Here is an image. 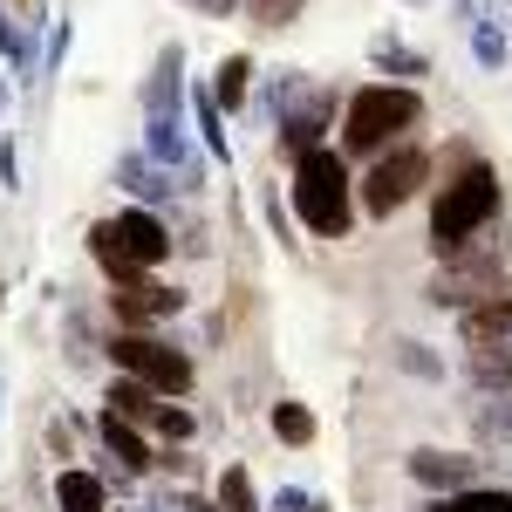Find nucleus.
Wrapping results in <instances>:
<instances>
[{"label": "nucleus", "instance_id": "nucleus-1", "mask_svg": "<svg viewBox=\"0 0 512 512\" xmlns=\"http://www.w3.org/2000/svg\"><path fill=\"white\" fill-rule=\"evenodd\" d=\"M499 171L485 158H458V171L437 185L431 198V253L437 260H451L458 246H472L485 226H499Z\"/></svg>", "mask_w": 512, "mask_h": 512}, {"label": "nucleus", "instance_id": "nucleus-2", "mask_svg": "<svg viewBox=\"0 0 512 512\" xmlns=\"http://www.w3.org/2000/svg\"><path fill=\"white\" fill-rule=\"evenodd\" d=\"M417 123H424V89L417 82H362V89H349V110H342V151L349 158H383L390 144H410Z\"/></svg>", "mask_w": 512, "mask_h": 512}, {"label": "nucleus", "instance_id": "nucleus-3", "mask_svg": "<svg viewBox=\"0 0 512 512\" xmlns=\"http://www.w3.org/2000/svg\"><path fill=\"white\" fill-rule=\"evenodd\" d=\"M355 178H349V158L335 144H321L308 158H294V219L308 226L315 239H349L355 226Z\"/></svg>", "mask_w": 512, "mask_h": 512}, {"label": "nucleus", "instance_id": "nucleus-4", "mask_svg": "<svg viewBox=\"0 0 512 512\" xmlns=\"http://www.w3.org/2000/svg\"><path fill=\"white\" fill-rule=\"evenodd\" d=\"M506 260H512V233H506V219H499V226H485L472 246H458L451 260H437L424 301H431V308H451V315H465V308H478V301L506 280Z\"/></svg>", "mask_w": 512, "mask_h": 512}, {"label": "nucleus", "instance_id": "nucleus-5", "mask_svg": "<svg viewBox=\"0 0 512 512\" xmlns=\"http://www.w3.org/2000/svg\"><path fill=\"white\" fill-rule=\"evenodd\" d=\"M110 362H117V376H137V383H151V390L171 396V403L192 390V355L158 342L151 328H117V335H110Z\"/></svg>", "mask_w": 512, "mask_h": 512}, {"label": "nucleus", "instance_id": "nucleus-6", "mask_svg": "<svg viewBox=\"0 0 512 512\" xmlns=\"http://www.w3.org/2000/svg\"><path fill=\"white\" fill-rule=\"evenodd\" d=\"M424 185H431V151H424V144H390L383 158L362 171L355 198H362L369 219H390V212H403Z\"/></svg>", "mask_w": 512, "mask_h": 512}, {"label": "nucleus", "instance_id": "nucleus-7", "mask_svg": "<svg viewBox=\"0 0 512 512\" xmlns=\"http://www.w3.org/2000/svg\"><path fill=\"white\" fill-rule=\"evenodd\" d=\"M335 110H349V96H342V89H328V82H315V89H308V96L274 123V130H280V151H287V158L321 151V144H328V130H335Z\"/></svg>", "mask_w": 512, "mask_h": 512}, {"label": "nucleus", "instance_id": "nucleus-8", "mask_svg": "<svg viewBox=\"0 0 512 512\" xmlns=\"http://www.w3.org/2000/svg\"><path fill=\"white\" fill-rule=\"evenodd\" d=\"M185 308V294L178 287H164V280H123V287H110V315H117V328H158V321H171Z\"/></svg>", "mask_w": 512, "mask_h": 512}, {"label": "nucleus", "instance_id": "nucleus-9", "mask_svg": "<svg viewBox=\"0 0 512 512\" xmlns=\"http://www.w3.org/2000/svg\"><path fill=\"white\" fill-rule=\"evenodd\" d=\"M110 233H117V246L137 260V267H144V274H151V267H164V260H171V246H178V239H171V226H164L151 205L117 212V219H110Z\"/></svg>", "mask_w": 512, "mask_h": 512}, {"label": "nucleus", "instance_id": "nucleus-10", "mask_svg": "<svg viewBox=\"0 0 512 512\" xmlns=\"http://www.w3.org/2000/svg\"><path fill=\"white\" fill-rule=\"evenodd\" d=\"M403 465H410V478H417L424 492H437V499H451V492H472L478 472H485V458H465V451H437V444L410 451Z\"/></svg>", "mask_w": 512, "mask_h": 512}, {"label": "nucleus", "instance_id": "nucleus-11", "mask_svg": "<svg viewBox=\"0 0 512 512\" xmlns=\"http://www.w3.org/2000/svg\"><path fill=\"white\" fill-rule=\"evenodd\" d=\"M144 123L151 117H185V48L178 41H164L158 62H151V76H144Z\"/></svg>", "mask_w": 512, "mask_h": 512}, {"label": "nucleus", "instance_id": "nucleus-12", "mask_svg": "<svg viewBox=\"0 0 512 512\" xmlns=\"http://www.w3.org/2000/svg\"><path fill=\"white\" fill-rule=\"evenodd\" d=\"M458 342L465 349H478V342H512V280H499L478 308L458 315Z\"/></svg>", "mask_w": 512, "mask_h": 512}, {"label": "nucleus", "instance_id": "nucleus-13", "mask_svg": "<svg viewBox=\"0 0 512 512\" xmlns=\"http://www.w3.org/2000/svg\"><path fill=\"white\" fill-rule=\"evenodd\" d=\"M96 437H103V451L117 458L123 472H151V465H158V451H151V444L137 437V424H130V417H117L110 403H103V417H96Z\"/></svg>", "mask_w": 512, "mask_h": 512}, {"label": "nucleus", "instance_id": "nucleus-14", "mask_svg": "<svg viewBox=\"0 0 512 512\" xmlns=\"http://www.w3.org/2000/svg\"><path fill=\"white\" fill-rule=\"evenodd\" d=\"M55 512H110V485L89 465H62L55 472Z\"/></svg>", "mask_w": 512, "mask_h": 512}, {"label": "nucleus", "instance_id": "nucleus-15", "mask_svg": "<svg viewBox=\"0 0 512 512\" xmlns=\"http://www.w3.org/2000/svg\"><path fill=\"white\" fill-rule=\"evenodd\" d=\"M465 383L478 396H512V342H478L465 355Z\"/></svg>", "mask_w": 512, "mask_h": 512}, {"label": "nucleus", "instance_id": "nucleus-16", "mask_svg": "<svg viewBox=\"0 0 512 512\" xmlns=\"http://www.w3.org/2000/svg\"><path fill=\"white\" fill-rule=\"evenodd\" d=\"M171 178H178V171L151 164L144 151H123V158H117V185H123L130 198H137V205H158V198H171V192H178Z\"/></svg>", "mask_w": 512, "mask_h": 512}, {"label": "nucleus", "instance_id": "nucleus-17", "mask_svg": "<svg viewBox=\"0 0 512 512\" xmlns=\"http://www.w3.org/2000/svg\"><path fill=\"white\" fill-rule=\"evenodd\" d=\"M369 69L376 76H396V82H424L431 76V55H417L403 35H369Z\"/></svg>", "mask_w": 512, "mask_h": 512}, {"label": "nucleus", "instance_id": "nucleus-18", "mask_svg": "<svg viewBox=\"0 0 512 512\" xmlns=\"http://www.w3.org/2000/svg\"><path fill=\"white\" fill-rule=\"evenodd\" d=\"M144 158L164 164V171H192V137H185V117H151V123H144Z\"/></svg>", "mask_w": 512, "mask_h": 512}, {"label": "nucleus", "instance_id": "nucleus-19", "mask_svg": "<svg viewBox=\"0 0 512 512\" xmlns=\"http://www.w3.org/2000/svg\"><path fill=\"white\" fill-rule=\"evenodd\" d=\"M103 403H110L117 417H130V424H158V410H164V403H171V396H158V390H151V383H137V376H117Z\"/></svg>", "mask_w": 512, "mask_h": 512}, {"label": "nucleus", "instance_id": "nucleus-20", "mask_svg": "<svg viewBox=\"0 0 512 512\" xmlns=\"http://www.w3.org/2000/svg\"><path fill=\"white\" fill-rule=\"evenodd\" d=\"M472 437H478V451H499V458H506L512 451V396H485V403H478Z\"/></svg>", "mask_w": 512, "mask_h": 512}, {"label": "nucleus", "instance_id": "nucleus-21", "mask_svg": "<svg viewBox=\"0 0 512 512\" xmlns=\"http://www.w3.org/2000/svg\"><path fill=\"white\" fill-rule=\"evenodd\" d=\"M89 260H96V267L110 274V287H123V280H144V267H137V260H130V253L117 246L110 219H96V226H89Z\"/></svg>", "mask_w": 512, "mask_h": 512}, {"label": "nucleus", "instance_id": "nucleus-22", "mask_svg": "<svg viewBox=\"0 0 512 512\" xmlns=\"http://www.w3.org/2000/svg\"><path fill=\"white\" fill-rule=\"evenodd\" d=\"M267 424H274V437L280 444H294V451H308V444H315V410H308V403H294V396H280L274 410H267Z\"/></svg>", "mask_w": 512, "mask_h": 512}, {"label": "nucleus", "instance_id": "nucleus-23", "mask_svg": "<svg viewBox=\"0 0 512 512\" xmlns=\"http://www.w3.org/2000/svg\"><path fill=\"white\" fill-rule=\"evenodd\" d=\"M212 96H219V110H226V117L246 110V96H253V55H226V62H219V76H212Z\"/></svg>", "mask_w": 512, "mask_h": 512}, {"label": "nucleus", "instance_id": "nucleus-24", "mask_svg": "<svg viewBox=\"0 0 512 512\" xmlns=\"http://www.w3.org/2000/svg\"><path fill=\"white\" fill-rule=\"evenodd\" d=\"M192 117H198V137H205V151L226 164V158H233V137H226V110H219V96H212V89H198V96H192Z\"/></svg>", "mask_w": 512, "mask_h": 512}, {"label": "nucleus", "instance_id": "nucleus-25", "mask_svg": "<svg viewBox=\"0 0 512 512\" xmlns=\"http://www.w3.org/2000/svg\"><path fill=\"white\" fill-rule=\"evenodd\" d=\"M0 55H7V69H14L21 82H41V76H35V35H28V28H21L7 7H0Z\"/></svg>", "mask_w": 512, "mask_h": 512}, {"label": "nucleus", "instance_id": "nucleus-26", "mask_svg": "<svg viewBox=\"0 0 512 512\" xmlns=\"http://www.w3.org/2000/svg\"><path fill=\"white\" fill-rule=\"evenodd\" d=\"M308 89H315V76H308V69H280V76H267V89H260V103H267V117H287V110H294V103H301V96H308Z\"/></svg>", "mask_w": 512, "mask_h": 512}, {"label": "nucleus", "instance_id": "nucleus-27", "mask_svg": "<svg viewBox=\"0 0 512 512\" xmlns=\"http://www.w3.org/2000/svg\"><path fill=\"white\" fill-rule=\"evenodd\" d=\"M212 506H219V512H260L253 472H246V465H226V472H219V492H212Z\"/></svg>", "mask_w": 512, "mask_h": 512}, {"label": "nucleus", "instance_id": "nucleus-28", "mask_svg": "<svg viewBox=\"0 0 512 512\" xmlns=\"http://www.w3.org/2000/svg\"><path fill=\"white\" fill-rule=\"evenodd\" d=\"M424 512H512V492H499V485H472V492H451V499H431Z\"/></svg>", "mask_w": 512, "mask_h": 512}, {"label": "nucleus", "instance_id": "nucleus-29", "mask_svg": "<svg viewBox=\"0 0 512 512\" xmlns=\"http://www.w3.org/2000/svg\"><path fill=\"white\" fill-rule=\"evenodd\" d=\"M390 362L403 369V376H424V383H444V355H431L424 342H410V335H403V342H390Z\"/></svg>", "mask_w": 512, "mask_h": 512}, {"label": "nucleus", "instance_id": "nucleus-30", "mask_svg": "<svg viewBox=\"0 0 512 512\" xmlns=\"http://www.w3.org/2000/svg\"><path fill=\"white\" fill-rule=\"evenodd\" d=\"M301 7H308V0H246L239 14H246L253 28H294V21H301Z\"/></svg>", "mask_w": 512, "mask_h": 512}, {"label": "nucleus", "instance_id": "nucleus-31", "mask_svg": "<svg viewBox=\"0 0 512 512\" xmlns=\"http://www.w3.org/2000/svg\"><path fill=\"white\" fill-rule=\"evenodd\" d=\"M472 55H478V69H506V28L478 21L472 28Z\"/></svg>", "mask_w": 512, "mask_h": 512}, {"label": "nucleus", "instance_id": "nucleus-32", "mask_svg": "<svg viewBox=\"0 0 512 512\" xmlns=\"http://www.w3.org/2000/svg\"><path fill=\"white\" fill-rule=\"evenodd\" d=\"M151 431H158V437H171V444H185V437H192L198 424H192V410H178V403H164V410H158V424H151Z\"/></svg>", "mask_w": 512, "mask_h": 512}, {"label": "nucleus", "instance_id": "nucleus-33", "mask_svg": "<svg viewBox=\"0 0 512 512\" xmlns=\"http://www.w3.org/2000/svg\"><path fill=\"white\" fill-rule=\"evenodd\" d=\"M0 7H7L28 35H35V28H48V0H0Z\"/></svg>", "mask_w": 512, "mask_h": 512}, {"label": "nucleus", "instance_id": "nucleus-34", "mask_svg": "<svg viewBox=\"0 0 512 512\" xmlns=\"http://www.w3.org/2000/svg\"><path fill=\"white\" fill-rule=\"evenodd\" d=\"M274 512H328V506H321L315 492H301V485H280V492H274Z\"/></svg>", "mask_w": 512, "mask_h": 512}, {"label": "nucleus", "instance_id": "nucleus-35", "mask_svg": "<svg viewBox=\"0 0 512 512\" xmlns=\"http://www.w3.org/2000/svg\"><path fill=\"white\" fill-rule=\"evenodd\" d=\"M178 7H192V14H205V21H226V14L246 7V0H178Z\"/></svg>", "mask_w": 512, "mask_h": 512}, {"label": "nucleus", "instance_id": "nucleus-36", "mask_svg": "<svg viewBox=\"0 0 512 512\" xmlns=\"http://www.w3.org/2000/svg\"><path fill=\"white\" fill-rule=\"evenodd\" d=\"M0 185L21 192V158H14V144H0Z\"/></svg>", "mask_w": 512, "mask_h": 512}, {"label": "nucleus", "instance_id": "nucleus-37", "mask_svg": "<svg viewBox=\"0 0 512 512\" xmlns=\"http://www.w3.org/2000/svg\"><path fill=\"white\" fill-rule=\"evenodd\" d=\"M69 444H76V431L55 417V424H48V451H55V458H69Z\"/></svg>", "mask_w": 512, "mask_h": 512}, {"label": "nucleus", "instance_id": "nucleus-38", "mask_svg": "<svg viewBox=\"0 0 512 512\" xmlns=\"http://www.w3.org/2000/svg\"><path fill=\"white\" fill-rule=\"evenodd\" d=\"M7 103H14V89H7V76H0V117H7Z\"/></svg>", "mask_w": 512, "mask_h": 512}, {"label": "nucleus", "instance_id": "nucleus-39", "mask_svg": "<svg viewBox=\"0 0 512 512\" xmlns=\"http://www.w3.org/2000/svg\"><path fill=\"white\" fill-rule=\"evenodd\" d=\"M403 7H431V0H403Z\"/></svg>", "mask_w": 512, "mask_h": 512}]
</instances>
